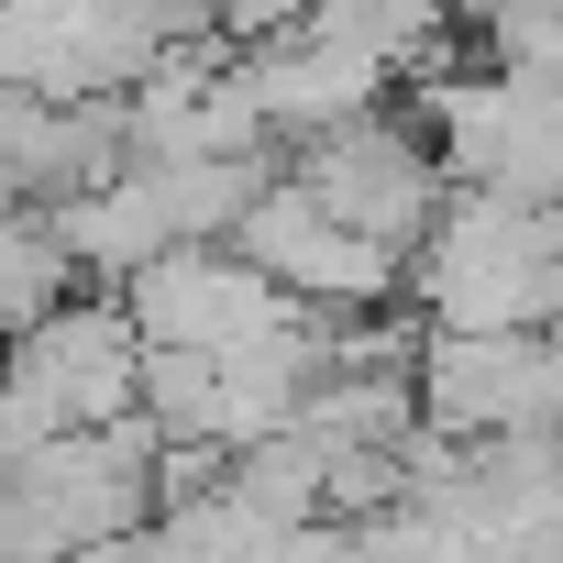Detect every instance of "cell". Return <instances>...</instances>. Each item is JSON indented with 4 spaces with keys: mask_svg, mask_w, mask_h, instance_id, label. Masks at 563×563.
<instances>
[{
    "mask_svg": "<svg viewBox=\"0 0 563 563\" xmlns=\"http://www.w3.org/2000/svg\"><path fill=\"white\" fill-rule=\"evenodd\" d=\"M409 299L431 332H563V210L453 188L409 254Z\"/></svg>",
    "mask_w": 563,
    "mask_h": 563,
    "instance_id": "6da1fadb",
    "label": "cell"
},
{
    "mask_svg": "<svg viewBox=\"0 0 563 563\" xmlns=\"http://www.w3.org/2000/svg\"><path fill=\"white\" fill-rule=\"evenodd\" d=\"M332 221H354L365 243H387L398 265L431 243V221H442V199H453V177H442V144L420 133V111H365V122H343V133H321V144H299V166H288Z\"/></svg>",
    "mask_w": 563,
    "mask_h": 563,
    "instance_id": "7a4b0ae2",
    "label": "cell"
},
{
    "mask_svg": "<svg viewBox=\"0 0 563 563\" xmlns=\"http://www.w3.org/2000/svg\"><path fill=\"white\" fill-rule=\"evenodd\" d=\"M232 254L265 276L276 299H299V310H321V321H365V310H387V299L409 288V265H398L387 243H365L354 221H332L299 177H265V199L243 210Z\"/></svg>",
    "mask_w": 563,
    "mask_h": 563,
    "instance_id": "3957f363",
    "label": "cell"
},
{
    "mask_svg": "<svg viewBox=\"0 0 563 563\" xmlns=\"http://www.w3.org/2000/svg\"><path fill=\"white\" fill-rule=\"evenodd\" d=\"M0 387L45 431H122L133 387H144V332H133V310L111 288H89L56 321H34L23 343H0Z\"/></svg>",
    "mask_w": 563,
    "mask_h": 563,
    "instance_id": "277c9868",
    "label": "cell"
},
{
    "mask_svg": "<svg viewBox=\"0 0 563 563\" xmlns=\"http://www.w3.org/2000/svg\"><path fill=\"white\" fill-rule=\"evenodd\" d=\"M122 310H133L144 354H210V365L299 321V299H276V288H265V276H254L232 243H188V254L144 265L133 288H122Z\"/></svg>",
    "mask_w": 563,
    "mask_h": 563,
    "instance_id": "5b68a950",
    "label": "cell"
},
{
    "mask_svg": "<svg viewBox=\"0 0 563 563\" xmlns=\"http://www.w3.org/2000/svg\"><path fill=\"white\" fill-rule=\"evenodd\" d=\"M199 12L221 23V34H243V45H288V34H310L332 0H199Z\"/></svg>",
    "mask_w": 563,
    "mask_h": 563,
    "instance_id": "8992f818",
    "label": "cell"
}]
</instances>
